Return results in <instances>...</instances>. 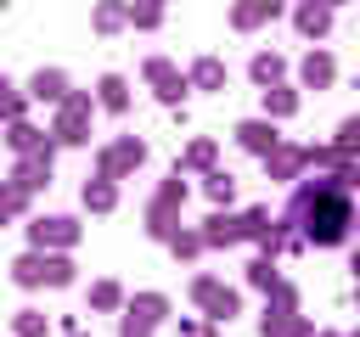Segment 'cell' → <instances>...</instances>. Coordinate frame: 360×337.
<instances>
[{"label":"cell","mask_w":360,"mask_h":337,"mask_svg":"<svg viewBox=\"0 0 360 337\" xmlns=\"http://www.w3.org/2000/svg\"><path fill=\"white\" fill-rule=\"evenodd\" d=\"M0 6H6V0H0Z\"/></svg>","instance_id":"obj_9"},{"label":"cell","mask_w":360,"mask_h":337,"mask_svg":"<svg viewBox=\"0 0 360 337\" xmlns=\"http://www.w3.org/2000/svg\"><path fill=\"white\" fill-rule=\"evenodd\" d=\"M90 298H96V303H101V309H112V303H118V286H96V292H90Z\"/></svg>","instance_id":"obj_7"},{"label":"cell","mask_w":360,"mask_h":337,"mask_svg":"<svg viewBox=\"0 0 360 337\" xmlns=\"http://www.w3.org/2000/svg\"><path fill=\"white\" fill-rule=\"evenodd\" d=\"M17 281H22V286L45 281V258H22V264H17Z\"/></svg>","instance_id":"obj_4"},{"label":"cell","mask_w":360,"mask_h":337,"mask_svg":"<svg viewBox=\"0 0 360 337\" xmlns=\"http://www.w3.org/2000/svg\"><path fill=\"white\" fill-rule=\"evenodd\" d=\"M101 101H107V107H124V84H118V79H101Z\"/></svg>","instance_id":"obj_6"},{"label":"cell","mask_w":360,"mask_h":337,"mask_svg":"<svg viewBox=\"0 0 360 337\" xmlns=\"http://www.w3.org/2000/svg\"><path fill=\"white\" fill-rule=\"evenodd\" d=\"M17 202H22V191H0V219H6V213H11Z\"/></svg>","instance_id":"obj_8"},{"label":"cell","mask_w":360,"mask_h":337,"mask_svg":"<svg viewBox=\"0 0 360 337\" xmlns=\"http://www.w3.org/2000/svg\"><path fill=\"white\" fill-rule=\"evenodd\" d=\"M84 202L90 208H112V185H84Z\"/></svg>","instance_id":"obj_5"},{"label":"cell","mask_w":360,"mask_h":337,"mask_svg":"<svg viewBox=\"0 0 360 337\" xmlns=\"http://www.w3.org/2000/svg\"><path fill=\"white\" fill-rule=\"evenodd\" d=\"M34 95H39V101H56V95H62V73H39V79H34Z\"/></svg>","instance_id":"obj_3"},{"label":"cell","mask_w":360,"mask_h":337,"mask_svg":"<svg viewBox=\"0 0 360 337\" xmlns=\"http://www.w3.org/2000/svg\"><path fill=\"white\" fill-rule=\"evenodd\" d=\"M298 219H304V236H315L321 247H332V242H343L349 236V202L343 197H332V191H304L298 197Z\"/></svg>","instance_id":"obj_1"},{"label":"cell","mask_w":360,"mask_h":337,"mask_svg":"<svg viewBox=\"0 0 360 337\" xmlns=\"http://www.w3.org/2000/svg\"><path fill=\"white\" fill-rule=\"evenodd\" d=\"M34 242H73V225L68 219H39L34 225Z\"/></svg>","instance_id":"obj_2"}]
</instances>
